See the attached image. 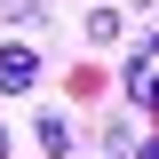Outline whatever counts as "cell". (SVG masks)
Here are the masks:
<instances>
[{"instance_id": "cell-1", "label": "cell", "mask_w": 159, "mask_h": 159, "mask_svg": "<svg viewBox=\"0 0 159 159\" xmlns=\"http://www.w3.org/2000/svg\"><path fill=\"white\" fill-rule=\"evenodd\" d=\"M119 88H127V103H135V111H159V48H135V56H127V72H119Z\"/></svg>"}, {"instance_id": "cell-2", "label": "cell", "mask_w": 159, "mask_h": 159, "mask_svg": "<svg viewBox=\"0 0 159 159\" xmlns=\"http://www.w3.org/2000/svg\"><path fill=\"white\" fill-rule=\"evenodd\" d=\"M40 88V56L32 48H0V96H32Z\"/></svg>"}, {"instance_id": "cell-3", "label": "cell", "mask_w": 159, "mask_h": 159, "mask_svg": "<svg viewBox=\"0 0 159 159\" xmlns=\"http://www.w3.org/2000/svg\"><path fill=\"white\" fill-rule=\"evenodd\" d=\"M32 135H40V151H48V159H72V119H64V111H40V127H32Z\"/></svg>"}, {"instance_id": "cell-4", "label": "cell", "mask_w": 159, "mask_h": 159, "mask_svg": "<svg viewBox=\"0 0 159 159\" xmlns=\"http://www.w3.org/2000/svg\"><path fill=\"white\" fill-rule=\"evenodd\" d=\"M127 151H135V127L111 119V127H103V159H127Z\"/></svg>"}, {"instance_id": "cell-5", "label": "cell", "mask_w": 159, "mask_h": 159, "mask_svg": "<svg viewBox=\"0 0 159 159\" xmlns=\"http://www.w3.org/2000/svg\"><path fill=\"white\" fill-rule=\"evenodd\" d=\"M127 159H159V135H143V143H135V151H127Z\"/></svg>"}, {"instance_id": "cell-6", "label": "cell", "mask_w": 159, "mask_h": 159, "mask_svg": "<svg viewBox=\"0 0 159 159\" xmlns=\"http://www.w3.org/2000/svg\"><path fill=\"white\" fill-rule=\"evenodd\" d=\"M0 159H8V127H0Z\"/></svg>"}, {"instance_id": "cell-7", "label": "cell", "mask_w": 159, "mask_h": 159, "mask_svg": "<svg viewBox=\"0 0 159 159\" xmlns=\"http://www.w3.org/2000/svg\"><path fill=\"white\" fill-rule=\"evenodd\" d=\"M143 48H159V32H151V40H143Z\"/></svg>"}]
</instances>
